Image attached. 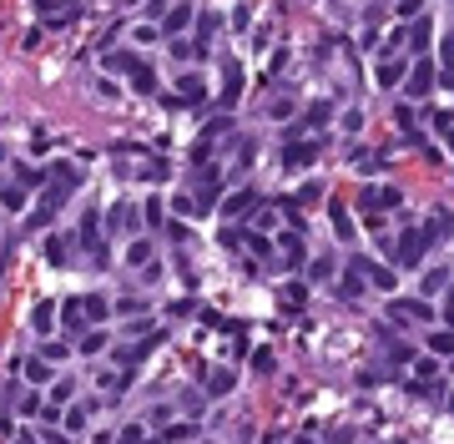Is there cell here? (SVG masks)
I'll list each match as a JSON object with an SVG mask.
<instances>
[{"instance_id":"8d00e7d4","label":"cell","mask_w":454,"mask_h":444,"mask_svg":"<svg viewBox=\"0 0 454 444\" xmlns=\"http://www.w3.org/2000/svg\"><path fill=\"white\" fill-rule=\"evenodd\" d=\"M439 288H444V273L429 268V273H424V298H429V293H439Z\"/></svg>"},{"instance_id":"5b68a950","label":"cell","mask_w":454,"mask_h":444,"mask_svg":"<svg viewBox=\"0 0 454 444\" xmlns=\"http://www.w3.org/2000/svg\"><path fill=\"white\" fill-rule=\"evenodd\" d=\"M257 202H263V192H257V187H243V192H232V197L222 202V217H227V222H237V217L257 213Z\"/></svg>"},{"instance_id":"f6af8a7d","label":"cell","mask_w":454,"mask_h":444,"mask_svg":"<svg viewBox=\"0 0 454 444\" xmlns=\"http://www.w3.org/2000/svg\"><path fill=\"white\" fill-rule=\"evenodd\" d=\"M167 434H172V439H192V434H197V424H172Z\"/></svg>"},{"instance_id":"5bb4252c","label":"cell","mask_w":454,"mask_h":444,"mask_svg":"<svg viewBox=\"0 0 454 444\" xmlns=\"http://www.w3.org/2000/svg\"><path fill=\"white\" fill-rule=\"evenodd\" d=\"M51 182H61L66 192H76V187H81V172H76L71 162H56V167H51Z\"/></svg>"},{"instance_id":"ee69618b","label":"cell","mask_w":454,"mask_h":444,"mask_svg":"<svg viewBox=\"0 0 454 444\" xmlns=\"http://www.w3.org/2000/svg\"><path fill=\"white\" fill-rule=\"evenodd\" d=\"M20 414H40V394H26V399H20Z\"/></svg>"},{"instance_id":"7c38bea8","label":"cell","mask_w":454,"mask_h":444,"mask_svg":"<svg viewBox=\"0 0 454 444\" xmlns=\"http://www.w3.org/2000/svg\"><path fill=\"white\" fill-rule=\"evenodd\" d=\"M318 157V141H288L283 146V167H308Z\"/></svg>"},{"instance_id":"9a60e30c","label":"cell","mask_w":454,"mask_h":444,"mask_svg":"<svg viewBox=\"0 0 454 444\" xmlns=\"http://www.w3.org/2000/svg\"><path fill=\"white\" fill-rule=\"evenodd\" d=\"M232 384H237V378H232V369H212V374H207V394H212V399H222Z\"/></svg>"},{"instance_id":"52a82bcc","label":"cell","mask_w":454,"mask_h":444,"mask_svg":"<svg viewBox=\"0 0 454 444\" xmlns=\"http://www.w3.org/2000/svg\"><path fill=\"white\" fill-rule=\"evenodd\" d=\"M237 101H243V61L227 56V66H222V107H237Z\"/></svg>"},{"instance_id":"ffe728a7","label":"cell","mask_w":454,"mask_h":444,"mask_svg":"<svg viewBox=\"0 0 454 444\" xmlns=\"http://www.w3.org/2000/svg\"><path fill=\"white\" fill-rule=\"evenodd\" d=\"M227 132H232V116H212V121L202 126V137H197V141H207V146H212V141L227 137Z\"/></svg>"},{"instance_id":"d6a6232c","label":"cell","mask_w":454,"mask_h":444,"mask_svg":"<svg viewBox=\"0 0 454 444\" xmlns=\"http://www.w3.org/2000/svg\"><path fill=\"white\" fill-rule=\"evenodd\" d=\"M429 349H434V353H454V328L449 333H429Z\"/></svg>"},{"instance_id":"484cf974","label":"cell","mask_w":454,"mask_h":444,"mask_svg":"<svg viewBox=\"0 0 454 444\" xmlns=\"http://www.w3.org/2000/svg\"><path fill=\"white\" fill-rule=\"evenodd\" d=\"M328 116H333V107H328V101H313V107H308V116H303V126H323Z\"/></svg>"},{"instance_id":"7dc6e473","label":"cell","mask_w":454,"mask_h":444,"mask_svg":"<svg viewBox=\"0 0 454 444\" xmlns=\"http://www.w3.org/2000/svg\"><path fill=\"white\" fill-rule=\"evenodd\" d=\"M46 444H71V434H56V429H51V434H46Z\"/></svg>"},{"instance_id":"836d02e7","label":"cell","mask_w":454,"mask_h":444,"mask_svg":"<svg viewBox=\"0 0 454 444\" xmlns=\"http://www.w3.org/2000/svg\"><path fill=\"white\" fill-rule=\"evenodd\" d=\"M40 182H46V172H36V167H20V182H15V187H26V192H31V187H40Z\"/></svg>"},{"instance_id":"8992f818","label":"cell","mask_w":454,"mask_h":444,"mask_svg":"<svg viewBox=\"0 0 454 444\" xmlns=\"http://www.w3.org/2000/svg\"><path fill=\"white\" fill-rule=\"evenodd\" d=\"M394 258H399L404 268H419V258H424V232H419V227H404V238H399V247H394Z\"/></svg>"},{"instance_id":"4316f807","label":"cell","mask_w":454,"mask_h":444,"mask_svg":"<svg viewBox=\"0 0 454 444\" xmlns=\"http://www.w3.org/2000/svg\"><path fill=\"white\" fill-rule=\"evenodd\" d=\"M81 308H86V323H101L106 319V298H81Z\"/></svg>"},{"instance_id":"816d5d0a","label":"cell","mask_w":454,"mask_h":444,"mask_svg":"<svg viewBox=\"0 0 454 444\" xmlns=\"http://www.w3.org/2000/svg\"><path fill=\"white\" fill-rule=\"evenodd\" d=\"M449 298H454V288H449Z\"/></svg>"},{"instance_id":"d590c367","label":"cell","mask_w":454,"mask_h":444,"mask_svg":"<svg viewBox=\"0 0 454 444\" xmlns=\"http://www.w3.org/2000/svg\"><path fill=\"white\" fill-rule=\"evenodd\" d=\"M0 202H6V207H26V187H6Z\"/></svg>"},{"instance_id":"74e56055","label":"cell","mask_w":454,"mask_h":444,"mask_svg":"<svg viewBox=\"0 0 454 444\" xmlns=\"http://www.w3.org/2000/svg\"><path fill=\"white\" fill-rule=\"evenodd\" d=\"M142 217H146V227H157V222H162V202L146 197V213H142Z\"/></svg>"},{"instance_id":"ab89813d","label":"cell","mask_w":454,"mask_h":444,"mask_svg":"<svg viewBox=\"0 0 454 444\" xmlns=\"http://www.w3.org/2000/svg\"><path fill=\"white\" fill-rule=\"evenodd\" d=\"M394 10H399V15H404V20H414V15H419V10H424V0H399V6H394Z\"/></svg>"},{"instance_id":"4dcf8cb0","label":"cell","mask_w":454,"mask_h":444,"mask_svg":"<svg viewBox=\"0 0 454 444\" xmlns=\"http://www.w3.org/2000/svg\"><path fill=\"white\" fill-rule=\"evenodd\" d=\"M409 46H414V51H429V26H424V20H419V26H409Z\"/></svg>"},{"instance_id":"d4e9b609","label":"cell","mask_w":454,"mask_h":444,"mask_svg":"<svg viewBox=\"0 0 454 444\" xmlns=\"http://www.w3.org/2000/svg\"><path fill=\"white\" fill-rule=\"evenodd\" d=\"M202 101V81L197 76H182V107H197Z\"/></svg>"},{"instance_id":"603a6c76","label":"cell","mask_w":454,"mask_h":444,"mask_svg":"<svg viewBox=\"0 0 454 444\" xmlns=\"http://www.w3.org/2000/svg\"><path fill=\"white\" fill-rule=\"evenodd\" d=\"M187 20H192V6H177V10H172V15L162 20V36H177V31L187 26Z\"/></svg>"},{"instance_id":"ba28073f","label":"cell","mask_w":454,"mask_h":444,"mask_svg":"<svg viewBox=\"0 0 454 444\" xmlns=\"http://www.w3.org/2000/svg\"><path fill=\"white\" fill-rule=\"evenodd\" d=\"M71 258H76V238L51 232V238H46V263H51V268H71Z\"/></svg>"},{"instance_id":"f35d334b","label":"cell","mask_w":454,"mask_h":444,"mask_svg":"<svg viewBox=\"0 0 454 444\" xmlns=\"http://www.w3.org/2000/svg\"><path fill=\"white\" fill-rule=\"evenodd\" d=\"M252 369H257V374H273V353L257 349V353H252Z\"/></svg>"},{"instance_id":"d6986e66","label":"cell","mask_w":454,"mask_h":444,"mask_svg":"<svg viewBox=\"0 0 454 444\" xmlns=\"http://www.w3.org/2000/svg\"><path fill=\"white\" fill-rule=\"evenodd\" d=\"M106 66H112V71H142V56H132V51H112V56H106Z\"/></svg>"},{"instance_id":"e0dca14e","label":"cell","mask_w":454,"mask_h":444,"mask_svg":"<svg viewBox=\"0 0 454 444\" xmlns=\"http://www.w3.org/2000/svg\"><path fill=\"white\" fill-rule=\"evenodd\" d=\"M61 323H66V333H76V328H86V308H81V298H71L66 308H61Z\"/></svg>"},{"instance_id":"44dd1931","label":"cell","mask_w":454,"mask_h":444,"mask_svg":"<svg viewBox=\"0 0 454 444\" xmlns=\"http://www.w3.org/2000/svg\"><path fill=\"white\" fill-rule=\"evenodd\" d=\"M20 374H26L31 384H46V378H51V364H46V358H26V364H20Z\"/></svg>"},{"instance_id":"4fadbf2b","label":"cell","mask_w":454,"mask_h":444,"mask_svg":"<svg viewBox=\"0 0 454 444\" xmlns=\"http://www.w3.org/2000/svg\"><path fill=\"white\" fill-rule=\"evenodd\" d=\"M429 86H434V66H429V61H419V66L409 71V96H424Z\"/></svg>"},{"instance_id":"f907efd6","label":"cell","mask_w":454,"mask_h":444,"mask_svg":"<svg viewBox=\"0 0 454 444\" xmlns=\"http://www.w3.org/2000/svg\"><path fill=\"white\" fill-rule=\"evenodd\" d=\"M449 409H454V394H449Z\"/></svg>"},{"instance_id":"60d3db41","label":"cell","mask_w":454,"mask_h":444,"mask_svg":"<svg viewBox=\"0 0 454 444\" xmlns=\"http://www.w3.org/2000/svg\"><path fill=\"white\" fill-rule=\"evenodd\" d=\"M248 238H243V227H222V247H243Z\"/></svg>"},{"instance_id":"bcb514c9","label":"cell","mask_w":454,"mask_h":444,"mask_svg":"<svg viewBox=\"0 0 454 444\" xmlns=\"http://www.w3.org/2000/svg\"><path fill=\"white\" fill-rule=\"evenodd\" d=\"M36 10H46V15H51V10H61V0H36Z\"/></svg>"},{"instance_id":"2e32d148","label":"cell","mask_w":454,"mask_h":444,"mask_svg":"<svg viewBox=\"0 0 454 444\" xmlns=\"http://www.w3.org/2000/svg\"><path fill=\"white\" fill-rule=\"evenodd\" d=\"M112 227H116V232H132V227H137V207H132V202H116V207H112Z\"/></svg>"},{"instance_id":"cb8c5ba5","label":"cell","mask_w":454,"mask_h":444,"mask_svg":"<svg viewBox=\"0 0 454 444\" xmlns=\"http://www.w3.org/2000/svg\"><path fill=\"white\" fill-rule=\"evenodd\" d=\"M31 323H36V333H51V323H56V308H51V303H36Z\"/></svg>"},{"instance_id":"9c48e42d","label":"cell","mask_w":454,"mask_h":444,"mask_svg":"<svg viewBox=\"0 0 454 444\" xmlns=\"http://www.w3.org/2000/svg\"><path fill=\"white\" fill-rule=\"evenodd\" d=\"M409 76V61H394V56H379V66H374V81L388 91V86H399V81Z\"/></svg>"},{"instance_id":"6da1fadb","label":"cell","mask_w":454,"mask_h":444,"mask_svg":"<svg viewBox=\"0 0 454 444\" xmlns=\"http://www.w3.org/2000/svg\"><path fill=\"white\" fill-rule=\"evenodd\" d=\"M76 243L86 247V258H91L96 268H106V243H101V217H96V213H86V217H81Z\"/></svg>"},{"instance_id":"277c9868","label":"cell","mask_w":454,"mask_h":444,"mask_svg":"<svg viewBox=\"0 0 454 444\" xmlns=\"http://www.w3.org/2000/svg\"><path fill=\"white\" fill-rule=\"evenodd\" d=\"M66 197H71V192H66V187H61V182H51V187H46V197H40V207H36V213H31V217H26V227H46V222L56 217V207H61V202H66Z\"/></svg>"},{"instance_id":"83f0119b","label":"cell","mask_w":454,"mask_h":444,"mask_svg":"<svg viewBox=\"0 0 454 444\" xmlns=\"http://www.w3.org/2000/svg\"><path fill=\"white\" fill-rule=\"evenodd\" d=\"M132 81H137V91H142V96H151V91H157V71H151V66H142Z\"/></svg>"},{"instance_id":"7a4b0ae2","label":"cell","mask_w":454,"mask_h":444,"mask_svg":"<svg viewBox=\"0 0 454 444\" xmlns=\"http://www.w3.org/2000/svg\"><path fill=\"white\" fill-rule=\"evenodd\" d=\"M157 344H167V328H151L146 338H137V344L116 349V364H121V369H132V364H142L146 353H157Z\"/></svg>"},{"instance_id":"f546056e","label":"cell","mask_w":454,"mask_h":444,"mask_svg":"<svg viewBox=\"0 0 454 444\" xmlns=\"http://www.w3.org/2000/svg\"><path fill=\"white\" fill-rule=\"evenodd\" d=\"M333 232H338V238H354V222H349V213H343L338 202H333Z\"/></svg>"},{"instance_id":"8fae6325","label":"cell","mask_w":454,"mask_h":444,"mask_svg":"<svg viewBox=\"0 0 454 444\" xmlns=\"http://www.w3.org/2000/svg\"><path fill=\"white\" fill-rule=\"evenodd\" d=\"M404 197L394 192V187H363V192H358V207H363V213H374V207H399Z\"/></svg>"},{"instance_id":"ac0fdd59","label":"cell","mask_w":454,"mask_h":444,"mask_svg":"<svg viewBox=\"0 0 454 444\" xmlns=\"http://www.w3.org/2000/svg\"><path fill=\"white\" fill-rule=\"evenodd\" d=\"M363 283H369V278H363V273H354V268L343 273V283H338V293H343V303H354L358 293H363Z\"/></svg>"},{"instance_id":"b9f144b4","label":"cell","mask_w":454,"mask_h":444,"mask_svg":"<svg viewBox=\"0 0 454 444\" xmlns=\"http://www.w3.org/2000/svg\"><path fill=\"white\" fill-rule=\"evenodd\" d=\"M439 56H444V66H449V71H454V31H449V36H444V46H439Z\"/></svg>"},{"instance_id":"1f68e13d","label":"cell","mask_w":454,"mask_h":444,"mask_svg":"<svg viewBox=\"0 0 454 444\" xmlns=\"http://www.w3.org/2000/svg\"><path fill=\"white\" fill-rule=\"evenodd\" d=\"M283 298H288V308H303V303H308V288H303V283H288Z\"/></svg>"},{"instance_id":"f1b7e54d","label":"cell","mask_w":454,"mask_h":444,"mask_svg":"<svg viewBox=\"0 0 454 444\" xmlns=\"http://www.w3.org/2000/svg\"><path fill=\"white\" fill-rule=\"evenodd\" d=\"M388 364H414V349H409V344H394V338H388Z\"/></svg>"},{"instance_id":"7bdbcfd3","label":"cell","mask_w":454,"mask_h":444,"mask_svg":"<svg viewBox=\"0 0 454 444\" xmlns=\"http://www.w3.org/2000/svg\"><path fill=\"white\" fill-rule=\"evenodd\" d=\"M268 112H273L278 121H288V116H293V101H273V107H268Z\"/></svg>"},{"instance_id":"3957f363","label":"cell","mask_w":454,"mask_h":444,"mask_svg":"<svg viewBox=\"0 0 454 444\" xmlns=\"http://www.w3.org/2000/svg\"><path fill=\"white\" fill-rule=\"evenodd\" d=\"M388 319H394V323H429L434 308H429L424 298H394V303H388Z\"/></svg>"},{"instance_id":"c3c4849f","label":"cell","mask_w":454,"mask_h":444,"mask_svg":"<svg viewBox=\"0 0 454 444\" xmlns=\"http://www.w3.org/2000/svg\"><path fill=\"white\" fill-rule=\"evenodd\" d=\"M20 444H36V439H31V434H20Z\"/></svg>"},{"instance_id":"f5cc1de1","label":"cell","mask_w":454,"mask_h":444,"mask_svg":"<svg viewBox=\"0 0 454 444\" xmlns=\"http://www.w3.org/2000/svg\"><path fill=\"white\" fill-rule=\"evenodd\" d=\"M449 323H454V313H449Z\"/></svg>"},{"instance_id":"681fc988","label":"cell","mask_w":454,"mask_h":444,"mask_svg":"<svg viewBox=\"0 0 454 444\" xmlns=\"http://www.w3.org/2000/svg\"><path fill=\"white\" fill-rule=\"evenodd\" d=\"M0 162H6V146H0Z\"/></svg>"},{"instance_id":"7402d4cb","label":"cell","mask_w":454,"mask_h":444,"mask_svg":"<svg viewBox=\"0 0 454 444\" xmlns=\"http://www.w3.org/2000/svg\"><path fill=\"white\" fill-rule=\"evenodd\" d=\"M137 177H142V182H162V177H167V162H162V157H146V162L137 167Z\"/></svg>"},{"instance_id":"e575fe53","label":"cell","mask_w":454,"mask_h":444,"mask_svg":"<svg viewBox=\"0 0 454 444\" xmlns=\"http://www.w3.org/2000/svg\"><path fill=\"white\" fill-rule=\"evenodd\" d=\"M76 349H81V353H101V349H106V333H86Z\"/></svg>"},{"instance_id":"30bf717a","label":"cell","mask_w":454,"mask_h":444,"mask_svg":"<svg viewBox=\"0 0 454 444\" xmlns=\"http://www.w3.org/2000/svg\"><path fill=\"white\" fill-rule=\"evenodd\" d=\"M218 192H222V172H218V167H202V172H197V207H212Z\"/></svg>"}]
</instances>
